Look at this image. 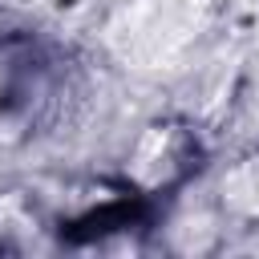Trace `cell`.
<instances>
[{"label":"cell","instance_id":"cell-1","mask_svg":"<svg viewBox=\"0 0 259 259\" xmlns=\"http://www.w3.org/2000/svg\"><path fill=\"white\" fill-rule=\"evenodd\" d=\"M49 61L28 45H0V134L28 130L49 97Z\"/></svg>","mask_w":259,"mask_h":259},{"label":"cell","instance_id":"cell-2","mask_svg":"<svg viewBox=\"0 0 259 259\" xmlns=\"http://www.w3.org/2000/svg\"><path fill=\"white\" fill-rule=\"evenodd\" d=\"M186 154H190V142H186L182 130L154 125V130L138 142L130 166H134V178H138L142 186H162V182H170V178L186 166Z\"/></svg>","mask_w":259,"mask_h":259}]
</instances>
